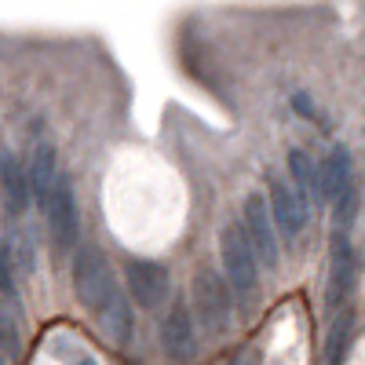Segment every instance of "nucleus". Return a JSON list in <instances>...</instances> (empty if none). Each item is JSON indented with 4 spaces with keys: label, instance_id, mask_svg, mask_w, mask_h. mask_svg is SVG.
Here are the masks:
<instances>
[{
    "label": "nucleus",
    "instance_id": "nucleus-16",
    "mask_svg": "<svg viewBox=\"0 0 365 365\" xmlns=\"http://www.w3.org/2000/svg\"><path fill=\"white\" fill-rule=\"evenodd\" d=\"M0 354L19 358L22 354V318H19V303L0 296Z\"/></svg>",
    "mask_w": 365,
    "mask_h": 365
},
{
    "label": "nucleus",
    "instance_id": "nucleus-6",
    "mask_svg": "<svg viewBox=\"0 0 365 365\" xmlns=\"http://www.w3.org/2000/svg\"><path fill=\"white\" fill-rule=\"evenodd\" d=\"M48 216V227H51V241L55 249H73L77 245V197H73V187L66 175L55 179V190H51V201L44 208Z\"/></svg>",
    "mask_w": 365,
    "mask_h": 365
},
{
    "label": "nucleus",
    "instance_id": "nucleus-4",
    "mask_svg": "<svg viewBox=\"0 0 365 365\" xmlns=\"http://www.w3.org/2000/svg\"><path fill=\"white\" fill-rule=\"evenodd\" d=\"M241 230H245L249 245L256 252V259L263 267H278V230H274V220H270V208L259 194H249L245 197V208H241Z\"/></svg>",
    "mask_w": 365,
    "mask_h": 365
},
{
    "label": "nucleus",
    "instance_id": "nucleus-5",
    "mask_svg": "<svg viewBox=\"0 0 365 365\" xmlns=\"http://www.w3.org/2000/svg\"><path fill=\"white\" fill-rule=\"evenodd\" d=\"M125 285H128L132 303H135V307H143V311L165 307L168 292H172L168 270H165L161 263H154V259H132V263L125 267Z\"/></svg>",
    "mask_w": 365,
    "mask_h": 365
},
{
    "label": "nucleus",
    "instance_id": "nucleus-3",
    "mask_svg": "<svg viewBox=\"0 0 365 365\" xmlns=\"http://www.w3.org/2000/svg\"><path fill=\"white\" fill-rule=\"evenodd\" d=\"M194 314H197V322H201V329L208 332V336L227 332V325L234 318V296H230L220 270H212V267L197 270V278H194Z\"/></svg>",
    "mask_w": 365,
    "mask_h": 365
},
{
    "label": "nucleus",
    "instance_id": "nucleus-1",
    "mask_svg": "<svg viewBox=\"0 0 365 365\" xmlns=\"http://www.w3.org/2000/svg\"><path fill=\"white\" fill-rule=\"evenodd\" d=\"M220 256H223V282L230 289V296H237L241 307L256 303L259 296V259L249 245L241 223H227L220 234Z\"/></svg>",
    "mask_w": 365,
    "mask_h": 365
},
{
    "label": "nucleus",
    "instance_id": "nucleus-2",
    "mask_svg": "<svg viewBox=\"0 0 365 365\" xmlns=\"http://www.w3.org/2000/svg\"><path fill=\"white\" fill-rule=\"evenodd\" d=\"M73 292L81 299V307L91 314H103L110 303L120 296L117 289V274L106 259L103 249L96 245H81L73 256Z\"/></svg>",
    "mask_w": 365,
    "mask_h": 365
},
{
    "label": "nucleus",
    "instance_id": "nucleus-14",
    "mask_svg": "<svg viewBox=\"0 0 365 365\" xmlns=\"http://www.w3.org/2000/svg\"><path fill=\"white\" fill-rule=\"evenodd\" d=\"M15 274H22V278H29V274L37 270V259H41V249H37V230L29 223H15V230L8 234V245H4Z\"/></svg>",
    "mask_w": 365,
    "mask_h": 365
},
{
    "label": "nucleus",
    "instance_id": "nucleus-18",
    "mask_svg": "<svg viewBox=\"0 0 365 365\" xmlns=\"http://www.w3.org/2000/svg\"><path fill=\"white\" fill-rule=\"evenodd\" d=\"M51 354H55L58 361H66V365H77V361L88 358L73 332H55V336H51Z\"/></svg>",
    "mask_w": 365,
    "mask_h": 365
},
{
    "label": "nucleus",
    "instance_id": "nucleus-10",
    "mask_svg": "<svg viewBox=\"0 0 365 365\" xmlns=\"http://www.w3.org/2000/svg\"><path fill=\"white\" fill-rule=\"evenodd\" d=\"M161 347L172 361L187 365L197 358V336H194V314L190 307H182V303H175V307L165 314V325H161Z\"/></svg>",
    "mask_w": 365,
    "mask_h": 365
},
{
    "label": "nucleus",
    "instance_id": "nucleus-8",
    "mask_svg": "<svg viewBox=\"0 0 365 365\" xmlns=\"http://www.w3.org/2000/svg\"><path fill=\"white\" fill-rule=\"evenodd\" d=\"M270 220H274V230H282V237H299V230L307 227V201H303L292 182H282V179H270Z\"/></svg>",
    "mask_w": 365,
    "mask_h": 365
},
{
    "label": "nucleus",
    "instance_id": "nucleus-17",
    "mask_svg": "<svg viewBox=\"0 0 365 365\" xmlns=\"http://www.w3.org/2000/svg\"><path fill=\"white\" fill-rule=\"evenodd\" d=\"M347 344H351V318L344 314L336 325L329 329V344H325V365H340L344 354H347Z\"/></svg>",
    "mask_w": 365,
    "mask_h": 365
},
{
    "label": "nucleus",
    "instance_id": "nucleus-13",
    "mask_svg": "<svg viewBox=\"0 0 365 365\" xmlns=\"http://www.w3.org/2000/svg\"><path fill=\"white\" fill-rule=\"evenodd\" d=\"M132 311H135L132 299H125V292H120L103 314H96L103 336H106L110 344H117V347H128V344H132V332H135V314H132Z\"/></svg>",
    "mask_w": 365,
    "mask_h": 365
},
{
    "label": "nucleus",
    "instance_id": "nucleus-12",
    "mask_svg": "<svg viewBox=\"0 0 365 365\" xmlns=\"http://www.w3.org/2000/svg\"><path fill=\"white\" fill-rule=\"evenodd\" d=\"M318 175H322V201H340L347 197L354 187V161H351V150L347 146H332L329 158L318 165Z\"/></svg>",
    "mask_w": 365,
    "mask_h": 365
},
{
    "label": "nucleus",
    "instance_id": "nucleus-19",
    "mask_svg": "<svg viewBox=\"0 0 365 365\" xmlns=\"http://www.w3.org/2000/svg\"><path fill=\"white\" fill-rule=\"evenodd\" d=\"M0 296H4V299H11V303H19L15 267H11V259H8V252H4V249H0Z\"/></svg>",
    "mask_w": 365,
    "mask_h": 365
},
{
    "label": "nucleus",
    "instance_id": "nucleus-7",
    "mask_svg": "<svg viewBox=\"0 0 365 365\" xmlns=\"http://www.w3.org/2000/svg\"><path fill=\"white\" fill-rule=\"evenodd\" d=\"M29 179H26V165L19 161V154L4 146L0 150V208H4V220L19 223L22 212L29 208Z\"/></svg>",
    "mask_w": 365,
    "mask_h": 365
},
{
    "label": "nucleus",
    "instance_id": "nucleus-20",
    "mask_svg": "<svg viewBox=\"0 0 365 365\" xmlns=\"http://www.w3.org/2000/svg\"><path fill=\"white\" fill-rule=\"evenodd\" d=\"M292 110H296V113H303V117H318V110H314L311 96H303V91H296V96H292Z\"/></svg>",
    "mask_w": 365,
    "mask_h": 365
},
{
    "label": "nucleus",
    "instance_id": "nucleus-11",
    "mask_svg": "<svg viewBox=\"0 0 365 365\" xmlns=\"http://www.w3.org/2000/svg\"><path fill=\"white\" fill-rule=\"evenodd\" d=\"M354 249L347 234H336V241H332V256H329V282H325V303L332 311L340 307V303L351 296L354 289Z\"/></svg>",
    "mask_w": 365,
    "mask_h": 365
},
{
    "label": "nucleus",
    "instance_id": "nucleus-15",
    "mask_svg": "<svg viewBox=\"0 0 365 365\" xmlns=\"http://www.w3.org/2000/svg\"><path fill=\"white\" fill-rule=\"evenodd\" d=\"M289 175H292V190L307 201V197H318L322 201V175H318V165L307 150H289Z\"/></svg>",
    "mask_w": 365,
    "mask_h": 365
},
{
    "label": "nucleus",
    "instance_id": "nucleus-21",
    "mask_svg": "<svg viewBox=\"0 0 365 365\" xmlns=\"http://www.w3.org/2000/svg\"><path fill=\"white\" fill-rule=\"evenodd\" d=\"M0 365H8V358H4V354H0Z\"/></svg>",
    "mask_w": 365,
    "mask_h": 365
},
{
    "label": "nucleus",
    "instance_id": "nucleus-9",
    "mask_svg": "<svg viewBox=\"0 0 365 365\" xmlns=\"http://www.w3.org/2000/svg\"><path fill=\"white\" fill-rule=\"evenodd\" d=\"M26 179H29V197H34L41 208H48L51 201V190H55V179H58V168H55V146L41 135L29 143V154H26Z\"/></svg>",
    "mask_w": 365,
    "mask_h": 365
}]
</instances>
